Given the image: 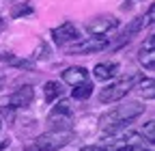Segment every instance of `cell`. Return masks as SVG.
Wrapping results in <instances>:
<instances>
[{
  "mask_svg": "<svg viewBox=\"0 0 155 151\" xmlns=\"http://www.w3.org/2000/svg\"><path fill=\"white\" fill-rule=\"evenodd\" d=\"M142 112H144V106H142L140 102H131V104L116 106V108H112L110 112H106V115L99 119V123H101L104 129H110V134H114L116 129H121V127H125L127 123H131L134 119H138Z\"/></svg>",
  "mask_w": 155,
  "mask_h": 151,
  "instance_id": "6da1fadb",
  "label": "cell"
},
{
  "mask_svg": "<svg viewBox=\"0 0 155 151\" xmlns=\"http://www.w3.org/2000/svg\"><path fill=\"white\" fill-rule=\"evenodd\" d=\"M73 140L71 132H45V134H39L37 138H32L28 145H24L26 151H58L67 147Z\"/></svg>",
  "mask_w": 155,
  "mask_h": 151,
  "instance_id": "7a4b0ae2",
  "label": "cell"
},
{
  "mask_svg": "<svg viewBox=\"0 0 155 151\" xmlns=\"http://www.w3.org/2000/svg\"><path fill=\"white\" fill-rule=\"evenodd\" d=\"M48 125L52 132H71L73 125V108L69 99H61L48 115Z\"/></svg>",
  "mask_w": 155,
  "mask_h": 151,
  "instance_id": "3957f363",
  "label": "cell"
},
{
  "mask_svg": "<svg viewBox=\"0 0 155 151\" xmlns=\"http://www.w3.org/2000/svg\"><path fill=\"white\" fill-rule=\"evenodd\" d=\"M138 82V78L136 76H127V78H121V80H114V82H110L106 89H101L99 91V102L101 104H114V102H121L127 93L134 89V84Z\"/></svg>",
  "mask_w": 155,
  "mask_h": 151,
  "instance_id": "277c9868",
  "label": "cell"
},
{
  "mask_svg": "<svg viewBox=\"0 0 155 151\" xmlns=\"http://www.w3.org/2000/svg\"><path fill=\"white\" fill-rule=\"evenodd\" d=\"M35 99V89L30 84H24L15 89L11 95L0 99V108H9V110H17V108H28Z\"/></svg>",
  "mask_w": 155,
  "mask_h": 151,
  "instance_id": "5b68a950",
  "label": "cell"
},
{
  "mask_svg": "<svg viewBox=\"0 0 155 151\" xmlns=\"http://www.w3.org/2000/svg\"><path fill=\"white\" fill-rule=\"evenodd\" d=\"M151 22H153V7H149L147 15H140V17H136V20H134V22H131V24H129V26H127L123 32H121V37H116V41H114V43H110V45H112L114 50L123 48L125 43H129V41L134 39V37L138 35V32H140L144 26H149Z\"/></svg>",
  "mask_w": 155,
  "mask_h": 151,
  "instance_id": "8992f818",
  "label": "cell"
},
{
  "mask_svg": "<svg viewBox=\"0 0 155 151\" xmlns=\"http://www.w3.org/2000/svg\"><path fill=\"white\" fill-rule=\"evenodd\" d=\"M119 24H121L119 17H114V15H99L95 20L86 22V32L91 37H108L110 32L119 28Z\"/></svg>",
  "mask_w": 155,
  "mask_h": 151,
  "instance_id": "52a82bcc",
  "label": "cell"
},
{
  "mask_svg": "<svg viewBox=\"0 0 155 151\" xmlns=\"http://www.w3.org/2000/svg\"><path fill=\"white\" fill-rule=\"evenodd\" d=\"M110 48V37H86L67 48V54H93Z\"/></svg>",
  "mask_w": 155,
  "mask_h": 151,
  "instance_id": "ba28073f",
  "label": "cell"
},
{
  "mask_svg": "<svg viewBox=\"0 0 155 151\" xmlns=\"http://www.w3.org/2000/svg\"><path fill=\"white\" fill-rule=\"evenodd\" d=\"M52 37H54V43L58 48H67V45H73L82 39L80 37V30L75 28V24L71 22H63L61 26L52 28Z\"/></svg>",
  "mask_w": 155,
  "mask_h": 151,
  "instance_id": "9c48e42d",
  "label": "cell"
},
{
  "mask_svg": "<svg viewBox=\"0 0 155 151\" xmlns=\"http://www.w3.org/2000/svg\"><path fill=\"white\" fill-rule=\"evenodd\" d=\"M138 61H140V65L144 69L153 71V67H155V37L153 35L144 41V45L138 50Z\"/></svg>",
  "mask_w": 155,
  "mask_h": 151,
  "instance_id": "30bf717a",
  "label": "cell"
},
{
  "mask_svg": "<svg viewBox=\"0 0 155 151\" xmlns=\"http://www.w3.org/2000/svg\"><path fill=\"white\" fill-rule=\"evenodd\" d=\"M63 82L69 84V86H78V84H82V82H88V71L86 67H67L63 71Z\"/></svg>",
  "mask_w": 155,
  "mask_h": 151,
  "instance_id": "8fae6325",
  "label": "cell"
},
{
  "mask_svg": "<svg viewBox=\"0 0 155 151\" xmlns=\"http://www.w3.org/2000/svg\"><path fill=\"white\" fill-rule=\"evenodd\" d=\"M0 61L11 65V67H17V69H30V71L35 69V61H30V59H17L13 52L5 50V48H0Z\"/></svg>",
  "mask_w": 155,
  "mask_h": 151,
  "instance_id": "7c38bea8",
  "label": "cell"
},
{
  "mask_svg": "<svg viewBox=\"0 0 155 151\" xmlns=\"http://www.w3.org/2000/svg\"><path fill=\"white\" fill-rule=\"evenodd\" d=\"M116 69H119V65H116V63H97L95 69H93V73H95L97 80L108 82V80H112L114 76H116Z\"/></svg>",
  "mask_w": 155,
  "mask_h": 151,
  "instance_id": "4fadbf2b",
  "label": "cell"
},
{
  "mask_svg": "<svg viewBox=\"0 0 155 151\" xmlns=\"http://www.w3.org/2000/svg\"><path fill=\"white\" fill-rule=\"evenodd\" d=\"M61 95H63V84L58 82V80H48L45 86H43V97H45V102L52 104V102H56Z\"/></svg>",
  "mask_w": 155,
  "mask_h": 151,
  "instance_id": "5bb4252c",
  "label": "cell"
},
{
  "mask_svg": "<svg viewBox=\"0 0 155 151\" xmlns=\"http://www.w3.org/2000/svg\"><path fill=\"white\" fill-rule=\"evenodd\" d=\"M93 82L88 80V82H82V84H78V86H73V91H71V95H73V99H88L91 95H93Z\"/></svg>",
  "mask_w": 155,
  "mask_h": 151,
  "instance_id": "9a60e30c",
  "label": "cell"
},
{
  "mask_svg": "<svg viewBox=\"0 0 155 151\" xmlns=\"http://www.w3.org/2000/svg\"><path fill=\"white\" fill-rule=\"evenodd\" d=\"M134 89L140 93V97H147V99H153V95H155V91H153V80H151V78L138 80V82L134 84Z\"/></svg>",
  "mask_w": 155,
  "mask_h": 151,
  "instance_id": "2e32d148",
  "label": "cell"
},
{
  "mask_svg": "<svg viewBox=\"0 0 155 151\" xmlns=\"http://www.w3.org/2000/svg\"><path fill=\"white\" fill-rule=\"evenodd\" d=\"M32 5L30 2H19L13 11H11V17H13V20H17V17H24V15H32Z\"/></svg>",
  "mask_w": 155,
  "mask_h": 151,
  "instance_id": "e0dca14e",
  "label": "cell"
},
{
  "mask_svg": "<svg viewBox=\"0 0 155 151\" xmlns=\"http://www.w3.org/2000/svg\"><path fill=\"white\" fill-rule=\"evenodd\" d=\"M110 151H149V149H144V145H125V143H119V145H112Z\"/></svg>",
  "mask_w": 155,
  "mask_h": 151,
  "instance_id": "ac0fdd59",
  "label": "cell"
},
{
  "mask_svg": "<svg viewBox=\"0 0 155 151\" xmlns=\"http://www.w3.org/2000/svg\"><path fill=\"white\" fill-rule=\"evenodd\" d=\"M142 132H144L147 140L153 145V140H155V123H153V119H151V121H147V125L142 127Z\"/></svg>",
  "mask_w": 155,
  "mask_h": 151,
  "instance_id": "d6986e66",
  "label": "cell"
},
{
  "mask_svg": "<svg viewBox=\"0 0 155 151\" xmlns=\"http://www.w3.org/2000/svg\"><path fill=\"white\" fill-rule=\"evenodd\" d=\"M39 59H48V45L45 43H41V45L35 50V54H32L30 61H39Z\"/></svg>",
  "mask_w": 155,
  "mask_h": 151,
  "instance_id": "ffe728a7",
  "label": "cell"
},
{
  "mask_svg": "<svg viewBox=\"0 0 155 151\" xmlns=\"http://www.w3.org/2000/svg\"><path fill=\"white\" fill-rule=\"evenodd\" d=\"M80 151H108V149H104V147H95V145H86V147H82Z\"/></svg>",
  "mask_w": 155,
  "mask_h": 151,
  "instance_id": "44dd1931",
  "label": "cell"
},
{
  "mask_svg": "<svg viewBox=\"0 0 155 151\" xmlns=\"http://www.w3.org/2000/svg\"><path fill=\"white\" fill-rule=\"evenodd\" d=\"M9 145H11V140H9V138H5V140H0V151H5V149H9Z\"/></svg>",
  "mask_w": 155,
  "mask_h": 151,
  "instance_id": "7402d4cb",
  "label": "cell"
},
{
  "mask_svg": "<svg viewBox=\"0 0 155 151\" xmlns=\"http://www.w3.org/2000/svg\"><path fill=\"white\" fill-rule=\"evenodd\" d=\"M5 28H7V22H5V20H2V17H0V32H2V30H5Z\"/></svg>",
  "mask_w": 155,
  "mask_h": 151,
  "instance_id": "603a6c76",
  "label": "cell"
},
{
  "mask_svg": "<svg viewBox=\"0 0 155 151\" xmlns=\"http://www.w3.org/2000/svg\"><path fill=\"white\" fill-rule=\"evenodd\" d=\"M0 129H2V119H0Z\"/></svg>",
  "mask_w": 155,
  "mask_h": 151,
  "instance_id": "cb8c5ba5",
  "label": "cell"
},
{
  "mask_svg": "<svg viewBox=\"0 0 155 151\" xmlns=\"http://www.w3.org/2000/svg\"><path fill=\"white\" fill-rule=\"evenodd\" d=\"M0 82H2V73H0Z\"/></svg>",
  "mask_w": 155,
  "mask_h": 151,
  "instance_id": "d4e9b609",
  "label": "cell"
}]
</instances>
